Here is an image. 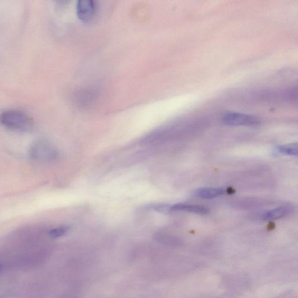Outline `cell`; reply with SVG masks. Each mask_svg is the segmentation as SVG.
Returning <instances> with one entry per match:
<instances>
[{"instance_id": "3957f363", "label": "cell", "mask_w": 298, "mask_h": 298, "mask_svg": "<svg viewBox=\"0 0 298 298\" xmlns=\"http://www.w3.org/2000/svg\"><path fill=\"white\" fill-rule=\"evenodd\" d=\"M222 121L227 125L232 126H254L259 123V120L254 116L237 112L227 113L222 116Z\"/></svg>"}, {"instance_id": "8992f818", "label": "cell", "mask_w": 298, "mask_h": 298, "mask_svg": "<svg viewBox=\"0 0 298 298\" xmlns=\"http://www.w3.org/2000/svg\"><path fill=\"white\" fill-rule=\"evenodd\" d=\"M172 211H182L198 214H206L209 213V210L206 207L198 205H190L187 203H178L172 205Z\"/></svg>"}, {"instance_id": "52a82bcc", "label": "cell", "mask_w": 298, "mask_h": 298, "mask_svg": "<svg viewBox=\"0 0 298 298\" xmlns=\"http://www.w3.org/2000/svg\"><path fill=\"white\" fill-rule=\"evenodd\" d=\"M198 197L205 199H212L220 197L224 194L223 189L219 188H201L195 191Z\"/></svg>"}, {"instance_id": "8fae6325", "label": "cell", "mask_w": 298, "mask_h": 298, "mask_svg": "<svg viewBox=\"0 0 298 298\" xmlns=\"http://www.w3.org/2000/svg\"><path fill=\"white\" fill-rule=\"evenodd\" d=\"M2 269H3V266L2 265H0V272H1Z\"/></svg>"}, {"instance_id": "6da1fadb", "label": "cell", "mask_w": 298, "mask_h": 298, "mask_svg": "<svg viewBox=\"0 0 298 298\" xmlns=\"http://www.w3.org/2000/svg\"><path fill=\"white\" fill-rule=\"evenodd\" d=\"M0 123L9 129L26 131L32 127V120L23 111L10 110L4 111L0 115Z\"/></svg>"}, {"instance_id": "277c9868", "label": "cell", "mask_w": 298, "mask_h": 298, "mask_svg": "<svg viewBox=\"0 0 298 298\" xmlns=\"http://www.w3.org/2000/svg\"><path fill=\"white\" fill-rule=\"evenodd\" d=\"M76 10L78 18L82 21L88 22L95 16L96 3L92 0H80L77 3Z\"/></svg>"}, {"instance_id": "30bf717a", "label": "cell", "mask_w": 298, "mask_h": 298, "mask_svg": "<svg viewBox=\"0 0 298 298\" xmlns=\"http://www.w3.org/2000/svg\"><path fill=\"white\" fill-rule=\"evenodd\" d=\"M153 208L158 212L161 213H171L172 212V205L167 204H158L154 206Z\"/></svg>"}, {"instance_id": "7c38bea8", "label": "cell", "mask_w": 298, "mask_h": 298, "mask_svg": "<svg viewBox=\"0 0 298 298\" xmlns=\"http://www.w3.org/2000/svg\"><path fill=\"white\" fill-rule=\"evenodd\" d=\"M0 298H3L2 296H0Z\"/></svg>"}, {"instance_id": "ba28073f", "label": "cell", "mask_w": 298, "mask_h": 298, "mask_svg": "<svg viewBox=\"0 0 298 298\" xmlns=\"http://www.w3.org/2000/svg\"><path fill=\"white\" fill-rule=\"evenodd\" d=\"M277 149L281 153L289 156H296L297 154V143L282 145L277 147Z\"/></svg>"}, {"instance_id": "7a4b0ae2", "label": "cell", "mask_w": 298, "mask_h": 298, "mask_svg": "<svg viewBox=\"0 0 298 298\" xmlns=\"http://www.w3.org/2000/svg\"><path fill=\"white\" fill-rule=\"evenodd\" d=\"M57 155L54 147L47 141L40 139L32 143L29 156L35 161L46 162L54 159Z\"/></svg>"}, {"instance_id": "9c48e42d", "label": "cell", "mask_w": 298, "mask_h": 298, "mask_svg": "<svg viewBox=\"0 0 298 298\" xmlns=\"http://www.w3.org/2000/svg\"><path fill=\"white\" fill-rule=\"evenodd\" d=\"M67 231V228L59 227L51 230V231L50 232H49V235H50V236L52 237V239H58V237H62L63 235H65Z\"/></svg>"}, {"instance_id": "5b68a950", "label": "cell", "mask_w": 298, "mask_h": 298, "mask_svg": "<svg viewBox=\"0 0 298 298\" xmlns=\"http://www.w3.org/2000/svg\"><path fill=\"white\" fill-rule=\"evenodd\" d=\"M292 211L291 207L281 206L264 213L262 216V218L264 221L276 220L288 216Z\"/></svg>"}]
</instances>
